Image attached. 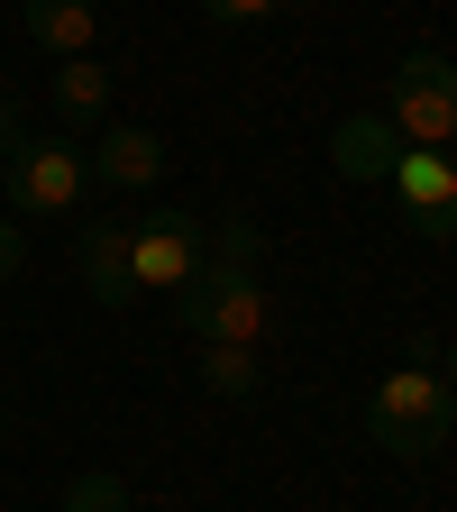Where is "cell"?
<instances>
[{
  "label": "cell",
  "instance_id": "cell-17",
  "mask_svg": "<svg viewBox=\"0 0 457 512\" xmlns=\"http://www.w3.org/2000/svg\"><path fill=\"white\" fill-rule=\"evenodd\" d=\"M430 366H439V384H448V394H457V348H448V357H430Z\"/></svg>",
  "mask_w": 457,
  "mask_h": 512
},
{
  "label": "cell",
  "instance_id": "cell-14",
  "mask_svg": "<svg viewBox=\"0 0 457 512\" xmlns=\"http://www.w3.org/2000/svg\"><path fill=\"white\" fill-rule=\"evenodd\" d=\"M275 10H293V0H202L211 28H247V19H275Z\"/></svg>",
  "mask_w": 457,
  "mask_h": 512
},
{
  "label": "cell",
  "instance_id": "cell-4",
  "mask_svg": "<svg viewBox=\"0 0 457 512\" xmlns=\"http://www.w3.org/2000/svg\"><path fill=\"white\" fill-rule=\"evenodd\" d=\"M0 192H10V211H28V220H64L92 192V165H83L74 138H19V156L0 165Z\"/></svg>",
  "mask_w": 457,
  "mask_h": 512
},
{
  "label": "cell",
  "instance_id": "cell-12",
  "mask_svg": "<svg viewBox=\"0 0 457 512\" xmlns=\"http://www.w3.org/2000/svg\"><path fill=\"white\" fill-rule=\"evenodd\" d=\"M202 384L220 403H247L256 394V348H202Z\"/></svg>",
  "mask_w": 457,
  "mask_h": 512
},
{
  "label": "cell",
  "instance_id": "cell-18",
  "mask_svg": "<svg viewBox=\"0 0 457 512\" xmlns=\"http://www.w3.org/2000/svg\"><path fill=\"white\" fill-rule=\"evenodd\" d=\"M0 430H10V412H0Z\"/></svg>",
  "mask_w": 457,
  "mask_h": 512
},
{
  "label": "cell",
  "instance_id": "cell-1",
  "mask_svg": "<svg viewBox=\"0 0 457 512\" xmlns=\"http://www.w3.org/2000/svg\"><path fill=\"white\" fill-rule=\"evenodd\" d=\"M174 330L192 348H266L275 339V293H266V275H256V220L247 211L211 220L202 275L174 293Z\"/></svg>",
  "mask_w": 457,
  "mask_h": 512
},
{
  "label": "cell",
  "instance_id": "cell-6",
  "mask_svg": "<svg viewBox=\"0 0 457 512\" xmlns=\"http://www.w3.org/2000/svg\"><path fill=\"white\" fill-rule=\"evenodd\" d=\"M394 202H403V220L430 238V247H448L457 238V156H430V147H403L394 156Z\"/></svg>",
  "mask_w": 457,
  "mask_h": 512
},
{
  "label": "cell",
  "instance_id": "cell-5",
  "mask_svg": "<svg viewBox=\"0 0 457 512\" xmlns=\"http://www.w3.org/2000/svg\"><path fill=\"white\" fill-rule=\"evenodd\" d=\"M211 256V220L202 211H156V220H128V284L138 293H183Z\"/></svg>",
  "mask_w": 457,
  "mask_h": 512
},
{
  "label": "cell",
  "instance_id": "cell-9",
  "mask_svg": "<svg viewBox=\"0 0 457 512\" xmlns=\"http://www.w3.org/2000/svg\"><path fill=\"white\" fill-rule=\"evenodd\" d=\"M394 156H403V138L384 128V110L330 128V174H339V183H384V174H394Z\"/></svg>",
  "mask_w": 457,
  "mask_h": 512
},
{
  "label": "cell",
  "instance_id": "cell-8",
  "mask_svg": "<svg viewBox=\"0 0 457 512\" xmlns=\"http://www.w3.org/2000/svg\"><path fill=\"white\" fill-rule=\"evenodd\" d=\"M19 28H28V46H46L55 64H64V55H92V46H101V0H19Z\"/></svg>",
  "mask_w": 457,
  "mask_h": 512
},
{
  "label": "cell",
  "instance_id": "cell-10",
  "mask_svg": "<svg viewBox=\"0 0 457 512\" xmlns=\"http://www.w3.org/2000/svg\"><path fill=\"white\" fill-rule=\"evenodd\" d=\"M83 293L101 311H128V302H138V284H128V220H92L83 229Z\"/></svg>",
  "mask_w": 457,
  "mask_h": 512
},
{
  "label": "cell",
  "instance_id": "cell-7",
  "mask_svg": "<svg viewBox=\"0 0 457 512\" xmlns=\"http://www.w3.org/2000/svg\"><path fill=\"white\" fill-rule=\"evenodd\" d=\"M83 165H92V183L101 192H147L156 174H165V138H156V128H101V138L83 147Z\"/></svg>",
  "mask_w": 457,
  "mask_h": 512
},
{
  "label": "cell",
  "instance_id": "cell-15",
  "mask_svg": "<svg viewBox=\"0 0 457 512\" xmlns=\"http://www.w3.org/2000/svg\"><path fill=\"white\" fill-rule=\"evenodd\" d=\"M19 138H28V119H19V101H10V92H0V165L19 156Z\"/></svg>",
  "mask_w": 457,
  "mask_h": 512
},
{
  "label": "cell",
  "instance_id": "cell-13",
  "mask_svg": "<svg viewBox=\"0 0 457 512\" xmlns=\"http://www.w3.org/2000/svg\"><path fill=\"white\" fill-rule=\"evenodd\" d=\"M55 512H138V494H128V476H74V485H64V503Z\"/></svg>",
  "mask_w": 457,
  "mask_h": 512
},
{
  "label": "cell",
  "instance_id": "cell-3",
  "mask_svg": "<svg viewBox=\"0 0 457 512\" xmlns=\"http://www.w3.org/2000/svg\"><path fill=\"white\" fill-rule=\"evenodd\" d=\"M384 128H394L403 147H430V156L457 147V64L439 46H412L394 74H384Z\"/></svg>",
  "mask_w": 457,
  "mask_h": 512
},
{
  "label": "cell",
  "instance_id": "cell-11",
  "mask_svg": "<svg viewBox=\"0 0 457 512\" xmlns=\"http://www.w3.org/2000/svg\"><path fill=\"white\" fill-rule=\"evenodd\" d=\"M101 110H110V64H101V55H64V64H55V119L92 128Z\"/></svg>",
  "mask_w": 457,
  "mask_h": 512
},
{
  "label": "cell",
  "instance_id": "cell-2",
  "mask_svg": "<svg viewBox=\"0 0 457 512\" xmlns=\"http://www.w3.org/2000/svg\"><path fill=\"white\" fill-rule=\"evenodd\" d=\"M366 439L384 448V458H403V467L439 458V448L457 439V394L439 384L430 348H421V357H403L394 375L375 384V403H366Z\"/></svg>",
  "mask_w": 457,
  "mask_h": 512
},
{
  "label": "cell",
  "instance_id": "cell-16",
  "mask_svg": "<svg viewBox=\"0 0 457 512\" xmlns=\"http://www.w3.org/2000/svg\"><path fill=\"white\" fill-rule=\"evenodd\" d=\"M0 275H19V229L0 220Z\"/></svg>",
  "mask_w": 457,
  "mask_h": 512
}]
</instances>
